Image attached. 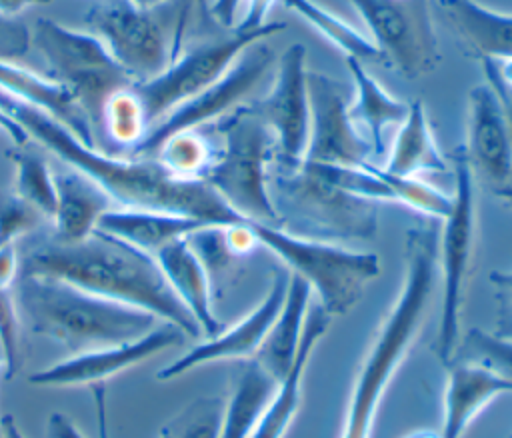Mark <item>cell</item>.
Here are the masks:
<instances>
[{
    "label": "cell",
    "instance_id": "bcb514c9",
    "mask_svg": "<svg viewBox=\"0 0 512 438\" xmlns=\"http://www.w3.org/2000/svg\"><path fill=\"white\" fill-rule=\"evenodd\" d=\"M50 0H0V16L14 18L18 12L32 4H48Z\"/></svg>",
    "mask_w": 512,
    "mask_h": 438
},
{
    "label": "cell",
    "instance_id": "d6986e66",
    "mask_svg": "<svg viewBox=\"0 0 512 438\" xmlns=\"http://www.w3.org/2000/svg\"><path fill=\"white\" fill-rule=\"evenodd\" d=\"M442 24L468 58H512V12L486 8L476 0H430Z\"/></svg>",
    "mask_w": 512,
    "mask_h": 438
},
{
    "label": "cell",
    "instance_id": "f1b7e54d",
    "mask_svg": "<svg viewBox=\"0 0 512 438\" xmlns=\"http://www.w3.org/2000/svg\"><path fill=\"white\" fill-rule=\"evenodd\" d=\"M278 380L256 360H244L230 380L218 438H250Z\"/></svg>",
    "mask_w": 512,
    "mask_h": 438
},
{
    "label": "cell",
    "instance_id": "ee69618b",
    "mask_svg": "<svg viewBox=\"0 0 512 438\" xmlns=\"http://www.w3.org/2000/svg\"><path fill=\"white\" fill-rule=\"evenodd\" d=\"M240 6H242V0H214L210 6V12L222 26L234 28Z\"/></svg>",
    "mask_w": 512,
    "mask_h": 438
},
{
    "label": "cell",
    "instance_id": "816d5d0a",
    "mask_svg": "<svg viewBox=\"0 0 512 438\" xmlns=\"http://www.w3.org/2000/svg\"><path fill=\"white\" fill-rule=\"evenodd\" d=\"M136 6L140 8H152V6H158L162 2H168V0H132Z\"/></svg>",
    "mask_w": 512,
    "mask_h": 438
},
{
    "label": "cell",
    "instance_id": "3957f363",
    "mask_svg": "<svg viewBox=\"0 0 512 438\" xmlns=\"http://www.w3.org/2000/svg\"><path fill=\"white\" fill-rule=\"evenodd\" d=\"M438 238L434 224L406 230L402 286L356 370L338 438H372L384 394L412 350L432 304L438 280Z\"/></svg>",
    "mask_w": 512,
    "mask_h": 438
},
{
    "label": "cell",
    "instance_id": "d6a6232c",
    "mask_svg": "<svg viewBox=\"0 0 512 438\" xmlns=\"http://www.w3.org/2000/svg\"><path fill=\"white\" fill-rule=\"evenodd\" d=\"M8 156L16 168V194L38 208L46 218H52L56 212V182L48 160L28 150L26 144L8 150Z\"/></svg>",
    "mask_w": 512,
    "mask_h": 438
},
{
    "label": "cell",
    "instance_id": "6da1fadb",
    "mask_svg": "<svg viewBox=\"0 0 512 438\" xmlns=\"http://www.w3.org/2000/svg\"><path fill=\"white\" fill-rule=\"evenodd\" d=\"M0 110L68 168L94 180L120 208L180 214L210 226L250 222L232 210L208 182L176 178L154 158H124L88 146L56 118L4 90H0Z\"/></svg>",
    "mask_w": 512,
    "mask_h": 438
},
{
    "label": "cell",
    "instance_id": "4316f807",
    "mask_svg": "<svg viewBox=\"0 0 512 438\" xmlns=\"http://www.w3.org/2000/svg\"><path fill=\"white\" fill-rule=\"evenodd\" d=\"M310 294H312L310 284L302 276L288 272V288H286L284 304L254 358L276 380H280L294 362V356L304 332L306 314L310 308Z\"/></svg>",
    "mask_w": 512,
    "mask_h": 438
},
{
    "label": "cell",
    "instance_id": "e575fe53",
    "mask_svg": "<svg viewBox=\"0 0 512 438\" xmlns=\"http://www.w3.org/2000/svg\"><path fill=\"white\" fill-rule=\"evenodd\" d=\"M224 400L204 396L182 410L172 424L164 426L172 438H218Z\"/></svg>",
    "mask_w": 512,
    "mask_h": 438
},
{
    "label": "cell",
    "instance_id": "5bb4252c",
    "mask_svg": "<svg viewBox=\"0 0 512 438\" xmlns=\"http://www.w3.org/2000/svg\"><path fill=\"white\" fill-rule=\"evenodd\" d=\"M310 138L302 162L362 166L376 162L372 144L350 116L344 84L324 72L308 70Z\"/></svg>",
    "mask_w": 512,
    "mask_h": 438
},
{
    "label": "cell",
    "instance_id": "c3c4849f",
    "mask_svg": "<svg viewBox=\"0 0 512 438\" xmlns=\"http://www.w3.org/2000/svg\"><path fill=\"white\" fill-rule=\"evenodd\" d=\"M0 432H2V438H24L14 416H10V414H4L0 418Z\"/></svg>",
    "mask_w": 512,
    "mask_h": 438
},
{
    "label": "cell",
    "instance_id": "83f0119b",
    "mask_svg": "<svg viewBox=\"0 0 512 438\" xmlns=\"http://www.w3.org/2000/svg\"><path fill=\"white\" fill-rule=\"evenodd\" d=\"M354 82V98L350 100V116L358 130L372 144L376 162L386 156L384 132L390 126H398L408 114V102L390 96L378 80H374L362 62L346 58ZM380 164V162H378Z\"/></svg>",
    "mask_w": 512,
    "mask_h": 438
},
{
    "label": "cell",
    "instance_id": "7a4b0ae2",
    "mask_svg": "<svg viewBox=\"0 0 512 438\" xmlns=\"http://www.w3.org/2000/svg\"><path fill=\"white\" fill-rule=\"evenodd\" d=\"M18 274L64 280L96 296L146 310L160 322L180 328L188 338L202 334L156 258L100 230L80 242L52 240L36 246L24 256Z\"/></svg>",
    "mask_w": 512,
    "mask_h": 438
},
{
    "label": "cell",
    "instance_id": "f907efd6",
    "mask_svg": "<svg viewBox=\"0 0 512 438\" xmlns=\"http://www.w3.org/2000/svg\"><path fill=\"white\" fill-rule=\"evenodd\" d=\"M402 438H444L440 430H432V428H416L408 434H404Z\"/></svg>",
    "mask_w": 512,
    "mask_h": 438
},
{
    "label": "cell",
    "instance_id": "ac0fdd59",
    "mask_svg": "<svg viewBox=\"0 0 512 438\" xmlns=\"http://www.w3.org/2000/svg\"><path fill=\"white\" fill-rule=\"evenodd\" d=\"M474 176L486 180L496 192L512 170L510 126L494 88L484 80L468 90V134L464 146Z\"/></svg>",
    "mask_w": 512,
    "mask_h": 438
},
{
    "label": "cell",
    "instance_id": "7bdbcfd3",
    "mask_svg": "<svg viewBox=\"0 0 512 438\" xmlns=\"http://www.w3.org/2000/svg\"><path fill=\"white\" fill-rule=\"evenodd\" d=\"M46 436L48 438H84L78 426L62 412H52L46 422Z\"/></svg>",
    "mask_w": 512,
    "mask_h": 438
},
{
    "label": "cell",
    "instance_id": "74e56055",
    "mask_svg": "<svg viewBox=\"0 0 512 438\" xmlns=\"http://www.w3.org/2000/svg\"><path fill=\"white\" fill-rule=\"evenodd\" d=\"M490 284L498 306L494 332L504 338H512V268L490 272Z\"/></svg>",
    "mask_w": 512,
    "mask_h": 438
},
{
    "label": "cell",
    "instance_id": "30bf717a",
    "mask_svg": "<svg viewBox=\"0 0 512 438\" xmlns=\"http://www.w3.org/2000/svg\"><path fill=\"white\" fill-rule=\"evenodd\" d=\"M34 44L58 80L88 116L92 130L100 128L104 102L118 90L134 86L132 76L112 58L106 46L88 30H76L50 18H38L30 30Z\"/></svg>",
    "mask_w": 512,
    "mask_h": 438
},
{
    "label": "cell",
    "instance_id": "f546056e",
    "mask_svg": "<svg viewBox=\"0 0 512 438\" xmlns=\"http://www.w3.org/2000/svg\"><path fill=\"white\" fill-rule=\"evenodd\" d=\"M290 10H294L300 18H304L312 28H316L326 40H330L338 50L346 54V58H354L358 62H384L378 46L356 30L352 24L344 22L334 12L316 4L314 0H282Z\"/></svg>",
    "mask_w": 512,
    "mask_h": 438
},
{
    "label": "cell",
    "instance_id": "52a82bcc",
    "mask_svg": "<svg viewBox=\"0 0 512 438\" xmlns=\"http://www.w3.org/2000/svg\"><path fill=\"white\" fill-rule=\"evenodd\" d=\"M270 196L288 232L342 244L370 240L378 230V204L354 196L306 164L270 172Z\"/></svg>",
    "mask_w": 512,
    "mask_h": 438
},
{
    "label": "cell",
    "instance_id": "7402d4cb",
    "mask_svg": "<svg viewBox=\"0 0 512 438\" xmlns=\"http://www.w3.org/2000/svg\"><path fill=\"white\" fill-rule=\"evenodd\" d=\"M0 90L44 110L60 124H64L72 134H76L84 144L96 146V134L88 116L68 92V88L58 80L26 70L14 60L0 58Z\"/></svg>",
    "mask_w": 512,
    "mask_h": 438
},
{
    "label": "cell",
    "instance_id": "d590c367",
    "mask_svg": "<svg viewBox=\"0 0 512 438\" xmlns=\"http://www.w3.org/2000/svg\"><path fill=\"white\" fill-rule=\"evenodd\" d=\"M44 214L14 194H0V248L30 232Z\"/></svg>",
    "mask_w": 512,
    "mask_h": 438
},
{
    "label": "cell",
    "instance_id": "277c9868",
    "mask_svg": "<svg viewBox=\"0 0 512 438\" xmlns=\"http://www.w3.org/2000/svg\"><path fill=\"white\" fill-rule=\"evenodd\" d=\"M14 300L28 326L72 354L136 340L158 326L146 310L108 300L64 280L18 274Z\"/></svg>",
    "mask_w": 512,
    "mask_h": 438
},
{
    "label": "cell",
    "instance_id": "4dcf8cb0",
    "mask_svg": "<svg viewBox=\"0 0 512 438\" xmlns=\"http://www.w3.org/2000/svg\"><path fill=\"white\" fill-rule=\"evenodd\" d=\"M216 156V142L204 128L180 130L168 136L150 158L158 160L172 176L202 180Z\"/></svg>",
    "mask_w": 512,
    "mask_h": 438
},
{
    "label": "cell",
    "instance_id": "ab89813d",
    "mask_svg": "<svg viewBox=\"0 0 512 438\" xmlns=\"http://www.w3.org/2000/svg\"><path fill=\"white\" fill-rule=\"evenodd\" d=\"M482 72L486 76V82L494 88V92L498 94L502 106H504V112H506V118H508V126H510V144H512V90L500 80L496 68H494V62L492 60H482ZM504 204L512 206V170H510V178L506 180V184L502 188H498L494 192Z\"/></svg>",
    "mask_w": 512,
    "mask_h": 438
},
{
    "label": "cell",
    "instance_id": "f5cc1de1",
    "mask_svg": "<svg viewBox=\"0 0 512 438\" xmlns=\"http://www.w3.org/2000/svg\"><path fill=\"white\" fill-rule=\"evenodd\" d=\"M158 438H172V436H170V432H168L166 428H162V432H160V436H158Z\"/></svg>",
    "mask_w": 512,
    "mask_h": 438
},
{
    "label": "cell",
    "instance_id": "44dd1931",
    "mask_svg": "<svg viewBox=\"0 0 512 438\" xmlns=\"http://www.w3.org/2000/svg\"><path fill=\"white\" fill-rule=\"evenodd\" d=\"M330 322H332V316L320 304L308 308L304 332H302L294 362L290 370L278 380L276 390L272 392L268 404L264 406V412L250 438H284L302 400V384H304V374H306L310 356L318 346V342L328 332Z\"/></svg>",
    "mask_w": 512,
    "mask_h": 438
},
{
    "label": "cell",
    "instance_id": "60d3db41",
    "mask_svg": "<svg viewBox=\"0 0 512 438\" xmlns=\"http://www.w3.org/2000/svg\"><path fill=\"white\" fill-rule=\"evenodd\" d=\"M274 2L276 0H248V4L244 8L240 20L236 22L234 30L248 32V30H256V28L264 26L266 24L264 20H266V16H268V12H270Z\"/></svg>",
    "mask_w": 512,
    "mask_h": 438
},
{
    "label": "cell",
    "instance_id": "8fae6325",
    "mask_svg": "<svg viewBox=\"0 0 512 438\" xmlns=\"http://www.w3.org/2000/svg\"><path fill=\"white\" fill-rule=\"evenodd\" d=\"M284 28V22H270L248 32L234 30L226 38L182 50V54L170 62L164 72L146 82H136L134 92L144 106L148 126L152 128L172 110L214 84L248 46L266 40Z\"/></svg>",
    "mask_w": 512,
    "mask_h": 438
},
{
    "label": "cell",
    "instance_id": "7dc6e473",
    "mask_svg": "<svg viewBox=\"0 0 512 438\" xmlns=\"http://www.w3.org/2000/svg\"><path fill=\"white\" fill-rule=\"evenodd\" d=\"M0 128L16 142V144H26L30 138H28V134L14 122V120H10L2 110H0Z\"/></svg>",
    "mask_w": 512,
    "mask_h": 438
},
{
    "label": "cell",
    "instance_id": "ffe728a7",
    "mask_svg": "<svg viewBox=\"0 0 512 438\" xmlns=\"http://www.w3.org/2000/svg\"><path fill=\"white\" fill-rule=\"evenodd\" d=\"M446 368L448 376L440 432L444 438H462L466 428L490 402L498 396L512 394V380L486 364L472 360H452Z\"/></svg>",
    "mask_w": 512,
    "mask_h": 438
},
{
    "label": "cell",
    "instance_id": "b9f144b4",
    "mask_svg": "<svg viewBox=\"0 0 512 438\" xmlns=\"http://www.w3.org/2000/svg\"><path fill=\"white\" fill-rule=\"evenodd\" d=\"M20 264L14 250V244L0 248V288L10 290L18 278Z\"/></svg>",
    "mask_w": 512,
    "mask_h": 438
},
{
    "label": "cell",
    "instance_id": "f6af8a7d",
    "mask_svg": "<svg viewBox=\"0 0 512 438\" xmlns=\"http://www.w3.org/2000/svg\"><path fill=\"white\" fill-rule=\"evenodd\" d=\"M94 394V410H96V426L98 438H108V406H106V386L94 384L90 386Z\"/></svg>",
    "mask_w": 512,
    "mask_h": 438
},
{
    "label": "cell",
    "instance_id": "5b68a950",
    "mask_svg": "<svg viewBox=\"0 0 512 438\" xmlns=\"http://www.w3.org/2000/svg\"><path fill=\"white\" fill-rule=\"evenodd\" d=\"M194 4L168 0L140 8L132 0H96L84 24L136 84L158 76L182 54Z\"/></svg>",
    "mask_w": 512,
    "mask_h": 438
},
{
    "label": "cell",
    "instance_id": "d4e9b609",
    "mask_svg": "<svg viewBox=\"0 0 512 438\" xmlns=\"http://www.w3.org/2000/svg\"><path fill=\"white\" fill-rule=\"evenodd\" d=\"M202 226L210 224L180 214L114 206L98 218L96 230L116 236L154 256L168 242L184 238Z\"/></svg>",
    "mask_w": 512,
    "mask_h": 438
},
{
    "label": "cell",
    "instance_id": "8d00e7d4",
    "mask_svg": "<svg viewBox=\"0 0 512 438\" xmlns=\"http://www.w3.org/2000/svg\"><path fill=\"white\" fill-rule=\"evenodd\" d=\"M18 328H20V318H18V306H16L12 288L10 290L0 288V348H2L8 380L20 368Z\"/></svg>",
    "mask_w": 512,
    "mask_h": 438
},
{
    "label": "cell",
    "instance_id": "db71d44e",
    "mask_svg": "<svg viewBox=\"0 0 512 438\" xmlns=\"http://www.w3.org/2000/svg\"><path fill=\"white\" fill-rule=\"evenodd\" d=\"M0 366H4V356H2V348H0ZM0 438H2V432H0Z\"/></svg>",
    "mask_w": 512,
    "mask_h": 438
},
{
    "label": "cell",
    "instance_id": "681fc988",
    "mask_svg": "<svg viewBox=\"0 0 512 438\" xmlns=\"http://www.w3.org/2000/svg\"><path fill=\"white\" fill-rule=\"evenodd\" d=\"M494 62V68L500 76V80L512 90V58H506V60H492Z\"/></svg>",
    "mask_w": 512,
    "mask_h": 438
},
{
    "label": "cell",
    "instance_id": "484cf974",
    "mask_svg": "<svg viewBox=\"0 0 512 438\" xmlns=\"http://www.w3.org/2000/svg\"><path fill=\"white\" fill-rule=\"evenodd\" d=\"M382 168L410 178L448 172V160L432 134L424 104L420 100L410 102L408 114L398 124Z\"/></svg>",
    "mask_w": 512,
    "mask_h": 438
},
{
    "label": "cell",
    "instance_id": "8992f818",
    "mask_svg": "<svg viewBox=\"0 0 512 438\" xmlns=\"http://www.w3.org/2000/svg\"><path fill=\"white\" fill-rule=\"evenodd\" d=\"M210 130L216 136V156L202 180L238 214L280 226L268 188L270 164L278 156L270 126L250 102L212 122Z\"/></svg>",
    "mask_w": 512,
    "mask_h": 438
},
{
    "label": "cell",
    "instance_id": "7c38bea8",
    "mask_svg": "<svg viewBox=\"0 0 512 438\" xmlns=\"http://www.w3.org/2000/svg\"><path fill=\"white\" fill-rule=\"evenodd\" d=\"M362 16L370 40L384 60L406 80L438 68L442 52L432 22L430 0H348Z\"/></svg>",
    "mask_w": 512,
    "mask_h": 438
},
{
    "label": "cell",
    "instance_id": "f35d334b",
    "mask_svg": "<svg viewBox=\"0 0 512 438\" xmlns=\"http://www.w3.org/2000/svg\"><path fill=\"white\" fill-rule=\"evenodd\" d=\"M30 48V28L16 20L0 16V58L16 60Z\"/></svg>",
    "mask_w": 512,
    "mask_h": 438
},
{
    "label": "cell",
    "instance_id": "4fadbf2b",
    "mask_svg": "<svg viewBox=\"0 0 512 438\" xmlns=\"http://www.w3.org/2000/svg\"><path fill=\"white\" fill-rule=\"evenodd\" d=\"M276 60V50L266 44V40L254 42L214 84L154 124L146 138L130 152V156L150 158L168 136L180 130L204 128L234 108L246 104L248 96L258 88Z\"/></svg>",
    "mask_w": 512,
    "mask_h": 438
},
{
    "label": "cell",
    "instance_id": "603a6c76",
    "mask_svg": "<svg viewBox=\"0 0 512 438\" xmlns=\"http://www.w3.org/2000/svg\"><path fill=\"white\" fill-rule=\"evenodd\" d=\"M168 284L198 322L206 338L222 330L212 308V280L200 256L188 242V236L176 238L154 254Z\"/></svg>",
    "mask_w": 512,
    "mask_h": 438
},
{
    "label": "cell",
    "instance_id": "9c48e42d",
    "mask_svg": "<svg viewBox=\"0 0 512 438\" xmlns=\"http://www.w3.org/2000/svg\"><path fill=\"white\" fill-rule=\"evenodd\" d=\"M478 242L476 176L464 146L454 152V192L450 212L442 218L438 238V278L442 284V310L434 350L446 366L460 340V312Z\"/></svg>",
    "mask_w": 512,
    "mask_h": 438
},
{
    "label": "cell",
    "instance_id": "836d02e7",
    "mask_svg": "<svg viewBox=\"0 0 512 438\" xmlns=\"http://www.w3.org/2000/svg\"><path fill=\"white\" fill-rule=\"evenodd\" d=\"M452 360L480 362L512 380V338H504L482 328H470L468 332L460 334Z\"/></svg>",
    "mask_w": 512,
    "mask_h": 438
},
{
    "label": "cell",
    "instance_id": "e0dca14e",
    "mask_svg": "<svg viewBox=\"0 0 512 438\" xmlns=\"http://www.w3.org/2000/svg\"><path fill=\"white\" fill-rule=\"evenodd\" d=\"M286 288L288 270L274 272L266 296L246 316H242L236 324L222 328L216 336H210L192 346L190 350H186L174 362L160 368L156 372V378L168 382L190 372L196 366L218 360H254L284 304Z\"/></svg>",
    "mask_w": 512,
    "mask_h": 438
},
{
    "label": "cell",
    "instance_id": "ba28073f",
    "mask_svg": "<svg viewBox=\"0 0 512 438\" xmlns=\"http://www.w3.org/2000/svg\"><path fill=\"white\" fill-rule=\"evenodd\" d=\"M254 232L262 248L310 284L318 304L330 316L350 312L368 282L380 274V258L374 252L306 238L264 222H254Z\"/></svg>",
    "mask_w": 512,
    "mask_h": 438
},
{
    "label": "cell",
    "instance_id": "9a60e30c",
    "mask_svg": "<svg viewBox=\"0 0 512 438\" xmlns=\"http://www.w3.org/2000/svg\"><path fill=\"white\" fill-rule=\"evenodd\" d=\"M276 62L278 68L270 92L262 100L252 102V106L274 132L278 166L296 168L306 156L310 138L306 48L290 44Z\"/></svg>",
    "mask_w": 512,
    "mask_h": 438
},
{
    "label": "cell",
    "instance_id": "1f68e13d",
    "mask_svg": "<svg viewBox=\"0 0 512 438\" xmlns=\"http://www.w3.org/2000/svg\"><path fill=\"white\" fill-rule=\"evenodd\" d=\"M100 130L118 148L132 152L148 134L150 126L134 86L114 92L102 108Z\"/></svg>",
    "mask_w": 512,
    "mask_h": 438
},
{
    "label": "cell",
    "instance_id": "cb8c5ba5",
    "mask_svg": "<svg viewBox=\"0 0 512 438\" xmlns=\"http://www.w3.org/2000/svg\"><path fill=\"white\" fill-rule=\"evenodd\" d=\"M56 212L52 216L60 242H80L96 230L98 218L114 208V200L88 176L70 168L54 172Z\"/></svg>",
    "mask_w": 512,
    "mask_h": 438
},
{
    "label": "cell",
    "instance_id": "2e32d148",
    "mask_svg": "<svg viewBox=\"0 0 512 438\" xmlns=\"http://www.w3.org/2000/svg\"><path fill=\"white\" fill-rule=\"evenodd\" d=\"M186 338L188 336L180 328L168 322H160V326H154L150 332L136 340L78 352L48 368L36 370L30 374V384L44 388L104 384L108 378L120 374L122 370L132 368L164 352L166 348L184 344Z\"/></svg>",
    "mask_w": 512,
    "mask_h": 438
}]
</instances>
